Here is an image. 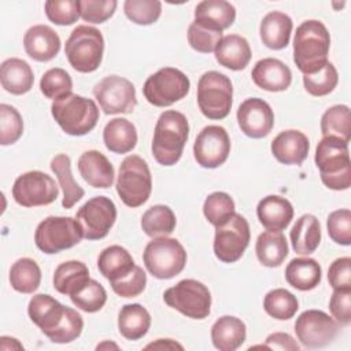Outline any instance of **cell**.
<instances>
[{"instance_id": "6da1fadb", "label": "cell", "mask_w": 351, "mask_h": 351, "mask_svg": "<svg viewBox=\"0 0 351 351\" xmlns=\"http://www.w3.org/2000/svg\"><path fill=\"white\" fill-rule=\"evenodd\" d=\"M330 36L326 26L317 19L302 22L293 37V62L304 74L321 70L328 62Z\"/></svg>"}, {"instance_id": "7a4b0ae2", "label": "cell", "mask_w": 351, "mask_h": 351, "mask_svg": "<svg viewBox=\"0 0 351 351\" xmlns=\"http://www.w3.org/2000/svg\"><path fill=\"white\" fill-rule=\"evenodd\" d=\"M189 136L186 117L176 110L163 111L155 125L152 138V155L162 166L176 165L181 156Z\"/></svg>"}, {"instance_id": "3957f363", "label": "cell", "mask_w": 351, "mask_h": 351, "mask_svg": "<svg viewBox=\"0 0 351 351\" xmlns=\"http://www.w3.org/2000/svg\"><path fill=\"white\" fill-rule=\"evenodd\" d=\"M322 184L333 191H346L351 186V160L348 143L336 136H324L314 156Z\"/></svg>"}, {"instance_id": "277c9868", "label": "cell", "mask_w": 351, "mask_h": 351, "mask_svg": "<svg viewBox=\"0 0 351 351\" xmlns=\"http://www.w3.org/2000/svg\"><path fill=\"white\" fill-rule=\"evenodd\" d=\"M51 114L60 129L70 136H84L92 132L99 121L96 103L73 92L53 100Z\"/></svg>"}, {"instance_id": "5b68a950", "label": "cell", "mask_w": 351, "mask_h": 351, "mask_svg": "<svg viewBox=\"0 0 351 351\" xmlns=\"http://www.w3.org/2000/svg\"><path fill=\"white\" fill-rule=\"evenodd\" d=\"M104 38L99 29L88 25H78L70 33L64 53L70 66L78 73H92L101 64Z\"/></svg>"}, {"instance_id": "8992f818", "label": "cell", "mask_w": 351, "mask_h": 351, "mask_svg": "<svg viewBox=\"0 0 351 351\" xmlns=\"http://www.w3.org/2000/svg\"><path fill=\"white\" fill-rule=\"evenodd\" d=\"M117 193L125 206H143L152 192V177L147 162L138 155L126 156L118 170Z\"/></svg>"}, {"instance_id": "52a82bcc", "label": "cell", "mask_w": 351, "mask_h": 351, "mask_svg": "<svg viewBox=\"0 0 351 351\" xmlns=\"http://www.w3.org/2000/svg\"><path fill=\"white\" fill-rule=\"evenodd\" d=\"M145 269L155 278L169 280L180 274L186 265L184 245L171 237H158L149 241L143 252Z\"/></svg>"}, {"instance_id": "ba28073f", "label": "cell", "mask_w": 351, "mask_h": 351, "mask_svg": "<svg viewBox=\"0 0 351 351\" xmlns=\"http://www.w3.org/2000/svg\"><path fill=\"white\" fill-rule=\"evenodd\" d=\"M197 106L208 119H223L229 115L233 103V85L228 75L211 70L197 82Z\"/></svg>"}, {"instance_id": "9c48e42d", "label": "cell", "mask_w": 351, "mask_h": 351, "mask_svg": "<svg viewBox=\"0 0 351 351\" xmlns=\"http://www.w3.org/2000/svg\"><path fill=\"white\" fill-rule=\"evenodd\" d=\"M165 303L192 319H204L211 310L208 288L193 278H185L167 288L163 293Z\"/></svg>"}, {"instance_id": "30bf717a", "label": "cell", "mask_w": 351, "mask_h": 351, "mask_svg": "<svg viewBox=\"0 0 351 351\" xmlns=\"http://www.w3.org/2000/svg\"><path fill=\"white\" fill-rule=\"evenodd\" d=\"M84 239L82 229L71 217H47L34 232V243L44 254H58L77 245Z\"/></svg>"}, {"instance_id": "8fae6325", "label": "cell", "mask_w": 351, "mask_h": 351, "mask_svg": "<svg viewBox=\"0 0 351 351\" xmlns=\"http://www.w3.org/2000/svg\"><path fill=\"white\" fill-rule=\"evenodd\" d=\"M191 88V81L176 67H163L151 74L143 86L147 101L155 107H169L184 99Z\"/></svg>"}, {"instance_id": "7c38bea8", "label": "cell", "mask_w": 351, "mask_h": 351, "mask_svg": "<svg viewBox=\"0 0 351 351\" xmlns=\"http://www.w3.org/2000/svg\"><path fill=\"white\" fill-rule=\"evenodd\" d=\"M251 239L248 221L234 213L225 223L217 226L214 236V254L225 263L237 262L247 250Z\"/></svg>"}, {"instance_id": "4fadbf2b", "label": "cell", "mask_w": 351, "mask_h": 351, "mask_svg": "<svg viewBox=\"0 0 351 351\" xmlns=\"http://www.w3.org/2000/svg\"><path fill=\"white\" fill-rule=\"evenodd\" d=\"M59 196L55 180L44 171L32 170L16 177L12 197L22 207H37L53 203Z\"/></svg>"}, {"instance_id": "5bb4252c", "label": "cell", "mask_w": 351, "mask_h": 351, "mask_svg": "<svg viewBox=\"0 0 351 351\" xmlns=\"http://www.w3.org/2000/svg\"><path fill=\"white\" fill-rule=\"evenodd\" d=\"M93 96L107 115L129 114L137 104L134 85L123 77L107 75L93 86Z\"/></svg>"}, {"instance_id": "9a60e30c", "label": "cell", "mask_w": 351, "mask_h": 351, "mask_svg": "<svg viewBox=\"0 0 351 351\" xmlns=\"http://www.w3.org/2000/svg\"><path fill=\"white\" fill-rule=\"evenodd\" d=\"M84 239L100 240L104 239L117 219V207L107 196H95L84 203L77 214Z\"/></svg>"}, {"instance_id": "2e32d148", "label": "cell", "mask_w": 351, "mask_h": 351, "mask_svg": "<svg viewBox=\"0 0 351 351\" xmlns=\"http://www.w3.org/2000/svg\"><path fill=\"white\" fill-rule=\"evenodd\" d=\"M298 340L306 348H321L330 344L339 333V324L322 310H306L295 322Z\"/></svg>"}, {"instance_id": "e0dca14e", "label": "cell", "mask_w": 351, "mask_h": 351, "mask_svg": "<svg viewBox=\"0 0 351 351\" xmlns=\"http://www.w3.org/2000/svg\"><path fill=\"white\" fill-rule=\"evenodd\" d=\"M230 154V138L225 128L208 125L200 130L193 144V156L204 169H217Z\"/></svg>"}, {"instance_id": "ac0fdd59", "label": "cell", "mask_w": 351, "mask_h": 351, "mask_svg": "<svg viewBox=\"0 0 351 351\" xmlns=\"http://www.w3.org/2000/svg\"><path fill=\"white\" fill-rule=\"evenodd\" d=\"M236 117L241 132L251 138L266 137L274 126V112L261 97L245 99L239 106Z\"/></svg>"}, {"instance_id": "d6986e66", "label": "cell", "mask_w": 351, "mask_h": 351, "mask_svg": "<svg viewBox=\"0 0 351 351\" xmlns=\"http://www.w3.org/2000/svg\"><path fill=\"white\" fill-rule=\"evenodd\" d=\"M254 84L267 92L287 90L292 82L291 69L276 58H263L258 60L251 71Z\"/></svg>"}, {"instance_id": "ffe728a7", "label": "cell", "mask_w": 351, "mask_h": 351, "mask_svg": "<svg viewBox=\"0 0 351 351\" xmlns=\"http://www.w3.org/2000/svg\"><path fill=\"white\" fill-rule=\"evenodd\" d=\"M25 52L36 62H49L60 51L58 33L47 25H34L23 36Z\"/></svg>"}, {"instance_id": "44dd1931", "label": "cell", "mask_w": 351, "mask_h": 351, "mask_svg": "<svg viewBox=\"0 0 351 351\" xmlns=\"http://www.w3.org/2000/svg\"><path fill=\"white\" fill-rule=\"evenodd\" d=\"M270 149L280 163L300 165L308 155L310 141L303 132L288 129L273 138Z\"/></svg>"}, {"instance_id": "7402d4cb", "label": "cell", "mask_w": 351, "mask_h": 351, "mask_svg": "<svg viewBox=\"0 0 351 351\" xmlns=\"http://www.w3.org/2000/svg\"><path fill=\"white\" fill-rule=\"evenodd\" d=\"M66 307L59 300L47 293L34 295L27 304V314L32 322L41 329V332L48 336L53 332L62 322Z\"/></svg>"}, {"instance_id": "603a6c76", "label": "cell", "mask_w": 351, "mask_h": 351, "mask_svg": "<svg viewBox=\"0 0 351 351\" xmlns=\"http://www.w3.org/2000/svg\"><path fill=\"white\" fill-rule=\"evenodd\" d=\"M77 166L84 181L93 188L107 189L114 184V167L100 151H85L78 158Z\"/></svg>"}, {"instance_id": "cb8c5ba5", "label": "cell", "mask_w": 351, "mask_h": 351, "mask_svg": "<svg viewBox=\"0 0 351 351\" xmlns=\"http://www.w3.org/2000/svg\"><path fill=\"white\" fill-rule=\"evenodd\" d=\"M236 19V8L225 0H203L195 7V23L210 30L223 32Z\"/></svg>"}, {"instance_id": "d4e9b609", "label": "cell", "mask_w": 351, "mask_h": 351, "mask_svg": "<svg viewBox=\"0 0 351 351\" xmlns=\"http://www.w3.org/2000/svg\"><path fill=\"white\" fill-rule=\"evenodd\" d=\"M256 215L261 225L267 230L282 232L293 218V207L288 199L269 195L258 203Z\"/></svg>"}, {"instance_id": "484cf974", "label": "cell", "mask_w": 351, "mask_h": 351, "mask_svg": "<svg viewBox=\"0 0 351 351\" xmlns=\"http://www.w3.org/2000/svg\"><path fill=\"white\" fill-rule=\"evenodd\" d=\"M217 62L233 71L244 70L251 60V48L248 41L239 34H228L221 38L215 51Z\"/></svg>"}, {"instance_id": "4316f807", "label": "cell", "mask_w": 351, "mask_h": 351, "mask_svg": "<svg viewBox=\"0 0 351 351\" xmlns=\"http://www.w3.org/2000/svg\"><path fill=\"white\" fill-rule=\"evenodd\" d=\"M0 82L11 95H25L34 84V74L29 63L19 58H8L0 66Z\"/></svg>"}, {"instance_id": "83f0119b", "label": "cell", "mask_w": 351, "mask_h": 351, "mask_svg": "<svg viewBox=\"0 0 351 351\" xmlns=\"http://www.w3.org/2000/svg\"><path fill=\"white\" fill-rule=\"evenodd\" d=\"M245 324L233 315H222L211 326V341L219 351H234L240 348L245 341Z\"/></svg>"}, {"instance_id": "f1b7e54d", "label": "cell", "mask_w": 351, "mask_h": 351, "mask_svg": "<svg viewBox=\"0 0 351 351\" xmlns=\"http://www.w3.org/2000/svg\"><path fill=\"white\" fill-rule=\"evenodd\" d=\"M292 27V19L287 14L281 11H270L261 22L259 36L267 48L277 51L289 44Z\"/></svg>"}, {"instance_id": "f546056e", "label": "cell", "mask_w": 351, "mask_h": 351, "mask_svg": "<svg viewBox=\"0 0 351 351\" xmlns=\"http://www.w3.org/2000/svg\"><path fill=\"white\" fill-rule=\"evenodd\" d=\"M292 248L296 254L310 255L321 243V225L315 215L303 214L296 219L289 233Z\"/></svg>"}, {"instance_id": "4dcf8cb0", "label": "cell", "mask_w": 351, "mask_h": 351, "mask_svg": "<svg viewBox=\"0 0 351 351\" xmlns=\"http://www.w3.org/2000/svg\"><path fill=\"white\" fill-rule=\"evenodd\" d=\"M134 266L136 263L130 252L117 244L104 248L97 258L99 271L110 282L128 276Z\"/></svg>"}, {"instance_id": "1f68e13d", "label": "cell", "mask_w": 351, "mask_h": 351, "mask_svg": "<svg viewBox=\"0 0 351 351\" xmlns=\"http://www.w3.org/2000/svg\"><path fill=\"white\" fill-rule=\"evenodd\" d=\"M103 141L114 154H128L137 144L136 126L126 118H114L104 126Z\"/></svg>"}, {"instance_id": "d6a6232c", "label": "cell", "mask_w": 351, "mask_h": 351, "mask_svg": "<svg viewBox=\"0 0 351 351\" xmlns=\"http://www.w3.org/2000/svg\"><path fill=\"white\" fill-rule=\"evenodd\" d=\"M322 269L313 258H295L285 267L287 282L299 291H311L319 285Z\"/></svg>"}, {"instance_id": "836d02e7", "label": "cell", "mask_w": 351, "mask_h": 351, "mask_svg": "<svg viewBox=\"0 0 351 351\" xmlns=\"http://www.w3.org/2000/svg\"><path fill=\"white\" fill-rule=\"evenodd\" d=\"M255 252L263 266L277 267L288 256V241L281 230H265L256 239Z\"/></svg>"}, {"instance_id": "e575fe53", "label": "cell", "mask_w": 351, "mask_h": 351, "mask_svg": "<svg viewBox=\"0 0 351 351\" xmlns=\"http://www.w3.org/2000/svg\"><path fill=\"white\" fill-rule=\"evenodd\" d=\"M151 315L148 310L138 304L130 303L121 307L118 313V330L128 340H138L148 333Z\"/></svg>"}, {"instance_id": "d590c367", "label": "cell", "mask_w": 351, "mask_h": 351, "mask_svg": "<svg viewBox=\"0 0 351 351\" xmlns=\"http://www.w3.org/2000/svg\"><path fill=\"white\" fill-rule=\"evenodd\" d=\"M89 280V270L85 263L80 261H67L55 269L52 281L53 288L59 293L71 296L80 291Z\"/></svg>"}, {"instance_id": "8d00e7d4", "label": "cell", "mask_w": 351, "mask_h": 351, "mask_svg": "<svg viewBox=\"0 0 351 351\" xmlns=\"http://www.w3.org/2000/svg\"><path fill=\"white\" fill-rule=\"evenodd\" d=\"M49 167L55 173L59 181V186L63 191L62 206L64 208H71L77 202H80L84 197L85 191L74 180V176L71 173L70 156L66 154H58L52 158Z\"/></svg>"}, {"instance_id": "74e56055", "label": "cell", "mask_w": 351, "mask_h": 351, "mask_svg": "<svg viewBox=\"0 0 351 351\" xmlns=\"http://www.w3.org/2000/svg\"><path fill=\"white\" fill-rule=\"evenodd\" d=\"M177 225L176 214L169 206L155 204L141 217V229L152 239L170 236Z\"/></svg>"}, {"instance_id": "f35d334b", "label": "cell", "mask_w": 351, "mask_h": 351, "mask_svg": "<svg viewBox=\"0 0 351 351\" xmlns=\"http://www.w3.org/2000/svg\"><path fill=\"white\" fill-rule=\"evenodd\" d=\"M41 282V269L32 258H21L10 269V284L21 293H33Z\"/></svg>"}, {"instance_id": "ab89813d", "label": "cell", "mask_w": 351, "mask_h": 351, "mask_svg": "<svg viewBox=\"0 0 351 351\" xmlns=\"http://www.w3.org/2000/svg\"><path fill=\"white\" fill-rule=\"evenodd\" d=\"M321 132L324 136H336L350 143L351 138V114L346 104L329 107L321 117Z\"/></svg>"}, {"instance_id": "60d3db41", "label": "cell", "mask_w": 351, "mask_h": 351, "mask_svg": "<svg viewBox=\"0 0 351 351\" xmlns=\"http://www.w3.org/2000/svg\"><path fill=\"white\" fill-rule=\"evenodd\" d=\"M263 308L274 319L285 321L291 319L298 308L299 302L293 293L284 288H276L269 291L263 298Z\"/></svg>"}, {"instance_id": "b9f144b4", "label": "cell", "mask_w": 351, "mask_h": 351, "mask_svg": "<svg viewBox=\"0 0 351 351\" xmlns=\"http://www.w3.org/2000/svg\"><path fill=\"white\" fill-rule=\"evenodd\" d=\"M234 208V202L226 192H213L203 203V214L215 228L225 223L236 213Z\"/></svg>"}, {"instance_id": "7bdbcfd3", "label": "cell", "mask_w": 351, "mask_h": 351, "mask_svg": "<svg viewBox=\"0 0 351 351\" xmlns=\"http://www.w3.org/2000/svg\"><path fill=\"white\" fill-rule=\"evenodd\" d=\"M337 82H339L337 70L333 66V63H330L329 60L317 73L303 75L304 89L307 90V93L315 97L326 96L330 92H333L335 88L337 86Z\"/></svg>"}, {"instance_id": "ee69618b", "label": "cell", "mask_w": 351, "mask_h": 351, "mask_svg": "<svg viewBox=\"0 0 351 351\" xmlns=\"http://www.w3.org/2000/svg\"><path fill=\"white\" fill-rule=\"evenodd\" d=\"M70 299L77 308L85 313H96L104 307L107 292L99 281L90 278L80 291L71 295Z\"/></svg>"}, {"instance_id": "f6af8a7d", "label": "cell", "mask_w": 351, "mask_h": 351, "mask_svg": "<svg viewBox=\"0 0 351 351\" xmlns=\"http://www.w3.org/2000/svg\"><path fill=\"white\" fill-rule=\"evenodd\" d=\"M40 90L47 99L56 100L71 93L73 80L66 70L53 67L43 74L40 80Z\"/></svg>"}, {"instance_id": "bcb514c9", "label": "cell", "mask_w": 351, "mask_h": 351, "mask_svg": "<svg viewBox=\"0 0 351 351\" xmlns=\"http://www.w3.org/2000/svg\"><path fill=\"white\" fill-rule=\"evenodd\" d=\"M123 11L133 23L147 26L159 19L162 3L159 0H126L123 3Z\"/></svg>"}, {"instance_id": "7dc6e473", "label": "cell", "mask_w": 351, "mask_h": 351, "mask_svg": "<svg viewBox=\"0 0 351 351\" xmlns=\"http://www.w3.org/2000/svg\"><path fill=\"white\" fill-rule=\"evenodd\" d=\"M23 133V121L18 110L10 104H0V144L16 143Z\"/></svg>"}, {"instance_id": "c3c4849f", "label": "cell", "mask_w": 351, "mask_h": 351, "mask_svg": "<svg viewBox=\"0 0 351 351\" xmlns=\"http://www.w3.org/2000/svg\"><path fill=\"white\" fill-rule=\"evenodd\" d=\"M82 329H84V319H82L81 314L71 307H66V314H64L62 322L47 337L52 343L67 344V343H71L75 339H78L82 333Z\"/></svg>"}, {"instance_id": "681fc988", "label": "cell", "mask_w": 351, "mask_h": 351, "mask_svg": "<svg viewBox=\"0 0 351 351\" xmlns=\"http://www.w3.org/2000/svg\"><path fill=\"white\" fill-rule=\"evenodd\" d=\"M47 18L59 26H69L80 18L78 0H48L44 4Z\"/></svg>"}, {"instance_id": "f907efd6", "label": "cell", "mask_w": 351, "mask_h": 351, "mask_svg": "<svg viewBox=\"0 0 351 351\" xmlns=\"http://www.w3.org/2000/svg\"><path fill=\"white\" fill-rule=\"evenodd\" d=\"M326 229L329 237L340 245L351 244V211L348 208L335 210L328 215Z\"/></svg>"}, {"instance_id": "816d5d0a", "label": "cell", "mask_w": 351, "mask_h": 351, "mask_svg": "<svg viewBox=\"0 0 351 351\" xmlns=\"http://www.w3.org/2000/svg\"><path fill=\"white\" fill-rule=\"evenodd\" d=\"M115 0H78L80 16L89 23H104L117 8Z\"/></svg>"}, {"instance_id": "f5cc1de1", "label": "cell", "mask_w": 351, "mask_h": 351, "mask_svg": "<svg viewBox=\"0 0 351 351\" xmlns=\"http://www.w3.org/2000/svg\"><path fill=\"white\" fill-rule=\"evenodd\" d=\"M186 37L191 48L202 53H210L215 51L218 43L223 36H222V32L210 30L192 22L188 27Z\"/></svg>"}, {"instance_id": "db71d44e", "label": "cell", "mask_w": 351, "mask_h": 351, "mask_svg": "<svg viewBox=\"0 0 351 351\" xmlns=\"http://www.w3.org/2000/svg\"><path fill=\"white\" fill-rule=\"evenodd\" d=\"M112 291L121 298H136L145 289L147 274L140 266H134L133 270L121 280L110 282Z\"/></svg>"}, {"instance_id": "11a10c76", "label": "cell", "mask_w": 351, "mask_h": 351, "mask_svg": "<svg viewBox=\"0 0 351 351\" xmlns=\"http://www.w3.org/2000/svg\"><path fill=\"white\" fill-rule=\"evenodd\" d=\"M329 311L333 319L341 326L351 322V289H333L329 299Z\"/></svg>"}, {"instance_id": "9f6ffc18", "label": "cell", "mask_w": 351, "mask_h": 351, "mask_svg": "<svg viewBox=\"0 0 351 351\" xmlns=\"http://www.w3.org/2000/svg\"><path fill=\"white\" fill-rule=\"evenodd\" d=\"M328 281L333 289H351V258L335 259L328 269Z\"/></svg>"}, {"instance_id": "6f0895ef", "label": "cell", "mask_w": 351, "mask_h": 351, "mask_svg": "<svg viewBox=\"0 0 351 351\" xmlns=\"http://www.w3.org/2000/svg\"><path fill=\"white\" fill-rule=\"evenodd\" d=\"M256 347H263L267 350H281V351H299L300 346L298 341L288 333L284 332H274L270 333L266 337L265 344L256 346Z\"/></svg>"}, {"instance_id": "680465c9", "label": "cell", "mask_w": 351, "mask_h": 351, "mask_svg": "<svg viewBox=\"0 0 351 351\" xmlns=\"http://www.w3.org/2000/svg\"><path fill=\"white\" fill-rule=\"evenodd\" d=\"M149 348H155V350H176V348H178V350H184V347L180 343H177L171 339H158L156 341L149 343V344L145 346V350H149Z\"/></svg>"}, {"instance_id": "91938a15", "label": "cell", "mask_w": 351, "mask_h": 351, "mask_svg": "<svg viewBox=\"0 0 351 351\" xmlns=\"http://www.w3.org/2000/svg\"><path fill=\"white\" fill-rule=\"evenodd\" d=\"M103 348H115V350H118L119 347L115 343H108V341H103V343L97 344V347H96V350H103Z\"/></svg>"}]
</instances>
